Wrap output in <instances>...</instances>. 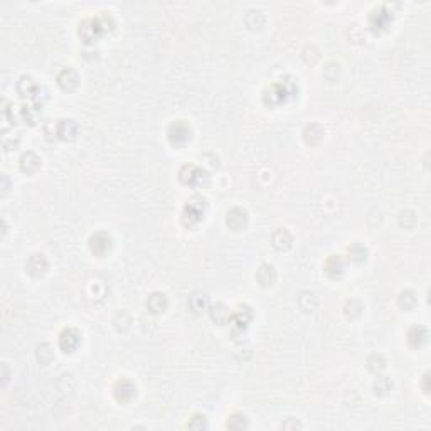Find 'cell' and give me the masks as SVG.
Masks as SVG:
<instances>
[{
  "mask_svg": "<svg viewBox=\"0 0 431 431\" xmlns=\"http://www.w3.org/2000/svg\"><path fill=\"white\" fill-rule=\"evenodd\" d=\"M424 337H426V332H424L423 327H413V329H411V332H409L408 340H409L411 345L416 347V345H419L421 342L424 340Z\"/></svg>",
  "mask_w": 431,
  "mask_h": 431,
  "instance_id": "cell-7",
  "label": "cell"
},
{
  "mask_svg": "<svg viewBox=\"0 0 431 431\" xmlns=\"http://www.w3.org/2000/svg\"><path fill=\"white\" fill-rule=\"evenodd\" d=\"M147 307H149L154 313L164 312V308L167 307V300H165L164 295H160V293H155V295H152V297L149 298V302H147Z\"/></svg>",
  "mask_w": 431,
  "mask_h": 431,
  "instance_id": "cell-6",
  "label": "cell"
},
{
  "mask_svg": "<svg viewBox=\"0 0 431 431\" xmlns=\"http://www.w3.org/2000/svg\"><path fill=\"white\" fill-rule=\"evenodd\" d=\"M81 342V335L80 332L75 330V329H67L61 334L59 337V347L64 352H73L78 349V345H80Z\"/></svg>",
  "mask_w": 431,
  "mask_h": 431,
  "instance_id": "cell-1",
  "label": "cell"
},
{
  "mask_svg": "<svg viewBox=\"0 0 431 431\" xmlns=\"http://www.w3.org/2000/svg\"><path fill=\"white\" fill-rule=\"evenodd\" d=\"M135 393H136V389L130 381H120L115 388V396L118 401H130L135 396Z\"/></svg>",
  "mask_w": 431,
  "mask_h": 431,
  "instance_id": "cell-3",
  "label": "cell"
},
{
  "mask_svg": "<svg viewBox=\"0 0 431 431\" xmlns=\"http://www.w3.org/2000/svg\"><path fill=\"white\" fill-rule=\"evenodd\" d=\"M27 268H29V273H32V275L37 276V275H41V273L46 271L47 263H46V259H44L42 254H34V256L29 259Z\"/></svg>",
  "mask_w": 431,
  "mask_h": 431,
  "instance_id": "cell-4",
  "label": "cell"
},
{
  "mask_svg": "<svg viewBox=\"0 0 431 431\" xmlns=\"http://www.w3.org/2000/svg\"><path fill=\"white\" fill-rule=\"evenodd\" d=\"M67 133H71V136H75L76 133V125L73 123V120H62L59 123V135L62 138H69Z\"/></svg>",
  "mask_w": 431,
  "mask_h": 431,
  "instance_id": "cell-8",
  "label": "cell"
},
{
  "mask_svg": "<svg viewBox=\"0 0 431 431\" xmlns=\"http://www.w3.org/2000/svg\"><path fill=\"white\" fill-rule=\"evenodd\" d=\"M169 138L172 143H185L190 138V130L189 126L182 123V121H175L169 130Z\"/></svg>",
  "mask_w": 431,
  "mask_h": 431,
  "instance_id": "cell-2",
  "label": "cell"
},
{
  "mask_svg": "<svg viewBox=\"0 0 431 431\" xmlns=\"http://www.w3.org/2000/svg\"><path fill=\"white\" fill-rule=\"evenodd\" d=\"M59 85H61L62 90H66V91L75 90V88L78 86V76H76V73L71 71V69H64V71H62L61 75H59Z\"/></svg>",
  "mask_w": 431,
  "mask_h": 431,
  "instance_id": "cell-5",
  "label": "cell"
}]
</instances>
